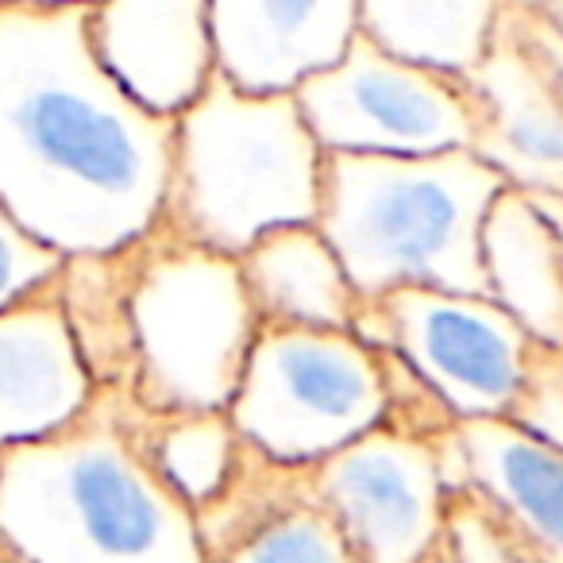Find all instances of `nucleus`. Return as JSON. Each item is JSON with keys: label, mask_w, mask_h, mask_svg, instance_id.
Returning <instances> with one entry per match:
<instances>
[{"label": "nucleus", "mask_w": 563, "mask_h": 563, "mask_svg": "<svg viewBox=\"0 0 563 563\" xmlns=\"http://www.w3.org/2000/svg\"><path fill=\"white\" fill-rule=\"evenodd\" d=\"M174 117L104 66L93 4L0 0V201L63 255L112 251L163 217Z\"/></svg>", "instance_id": "f257e3e1"}, {"label": "nucleus", "mask_w": 563, "mask_h": 563, "mask_svg": "<svg viewBox=\"0 0 563 563\" xmlns=\"http://www.w3.org/2000/svg\"><path fill=\"white\" fill-rule=\"evenodd\" d=\"M0 544L24 563H205L197 514L140 444L132 390H97L66 429L0 448Z\"/></svg>", "instance_id": "f03ea898"}, {"label": "nucleus", "mask_w": 563, "mask_h": 563, "mask_svg": "<svg viewBox=\"0 0 563 563\" xmlns=\"http://www.w3.org/2000/svg\"><path fill=\"white\" fill-rule=\"evenodd\" d=\"M501 189L475 151H324L317 228L363 301L406 286L486 294L483 220Z\"/></svg>", "instance_id": "7ed1b4c3"}, {"label": "nucleus", "mask_w": 563, "mask_h": 563, "mask_svg": "<svg viewBox=\"0 0 563 563\" xmlns=\"http://www.w3.org/2000/svg\"><path fill=\"white\" fill-rule=\"evenodd\" d=\"M324 147L294 93H251L212 70L174 117V163L158 224L240 255L263 232L317 220Z\"/></svg>", "instance_id": "20e7f679"}, {"label": "nucleus", "mask_w": 563, "mask_h": 563, "mask_svg": "<svg viewBox=\"0 0 563 563\" xmlns=\"http://www.w3.org/2000/svg\"><path fill=\"white\" fill-rule=\"evenodd\" d=\"M263 329L235 255L155 224L140 240L132 398L147 413L228 409Z\"/></svg>", "instance_id": "39448f33"}, {"label": "nucleus", "mask_w": 563, "mask_h": 563, "mask_svg": "<svg viewBox=\"0 0 563 563\" xmlns=\"http://www.w3.org/2000/svg\"><path fill=\"white\" fill-rule=\"evenodd\" d=\"M228 413L258 452L306 467L383 424V367L355 332L263 324Z\"/></svg>", "instance_id": "423d86ee"}, {"label": "nucleus", "mask_w": 563, "mask_h": 563, "mask_svg": "<svg viewBox=\"0 0 563 563\" xmlns=\"http://www.w3.org/2000/svg\"><path fill=\"white\" fill-rule=\"evenodd\" d=\"M294 97L324 151H471L483 128V101L467 74L394 55L363 32L340 63L301 81Z\"/></svg>", "instance_id": "0eeeda50"}, {"label": "nucleus", "mask_w": 563, "mask_h": 563, "mask_svg": "<svg viewBox=\"0 0 563 563\" xmlns=\"http://www.w3.org/2000/svg\"><path fill=\"white\" fill-rule=\"evenodd\" d=\"M355 336L394 347L455 409V417H506L537 336L486 294L406 286L363 301Z\"/></svg>", "instance_id": "6e6552de"}, {"label": "nucleus", "mask_w": 563, "mask_h": 563, "mask_svg": "<svg viewBox=\"0 0 563 563\" xmlns=\"http://www.w3.org/2000/svg\"><path fill=\"white\" fill-rule=\"evenodd\" d=\"M467 81L483 101L475 155L532 194H563V24L540 0H501Z\"/></svg>", "instance_id": "1a4fd4ad"}, {"label": "nucleus", "mask_w": 563, "mask_h": 563, "mask_svg": "<svg viewBox=\"0 0 563 563\" xmlns=\"http://www.w3.org/2000/svg\"><path fill=\"white\" fill-rule=\"evenodd\" d=\"M306 486L363 563H421L440 544L448 478L432 440L378 424L306 463Z\"/></svg>", "instance_id": "9d476101"}, {"label": "nucleus", "mask_w": 563, "mask_h": 563, "mask_svg": "<svg viewBox=\"0 0 563 563\" xmlns=\"http://www.w3.org/2000/svg\"><path fill=\"white\" fill-rule=\"evenodd\" d=\"M212 66L251 93H294L344 58L360 0H209Z\"/></svg>", "instance_id": "9b49d317"}, {"label": "nucleus", "mask_w": 563, "mask_h": 563, "mask_svg": "<svg viewBox=\"0 0 563 563\" xmlns=\"http://www.w3.org/2000/svg\"><path fill=\"white\" fill-rule=\"evenodd\" d=\"M93 394L55 278L0 309V448L66 429Z\"/></svg>", "instance_id": "f8f14e48"}, {"label": "nucleus", "mask_w": 563, "mask_h": 563, "mask_svg": "<svg viewBox=\"0 0 563 563\" xmlns=\"http://www.w3.org/2000/svg\"><path fill=\"white\" fill-rule=\"evenodd\" d=\"M93 43L143 104L178 117L212 78L209 0H97Z\"/></svg>", "instance_id": "ddd939ff"}, {"label": "nucleus", "mask_w": 563, "mask_h": 563, "mask_svg": "<svg viewBox=\"0 0 563 563\" xmlns=\"http://www.w3.org/2000/svg\"><path fill=\"white\" fill-rule=\"evenodd\" d=\"M448 486L490 494L537 544L544 563H563V448L532 437L509 417H463L440 444Z\"/></svg>", "instance_id": "4468645a"}, {"label": "nucleus", "mask_w": 563, "mask_h": 563, "mask_svg": "<svg viewBox=\"0 0 563 563\" xmlns=\"http://www.w3.org/2000/svg\"><path fill=\"white\" fill-rule=\"evenodd\" d=\"M235 263L263 324L355 332L363 298L317 220L271 228Z\"/></svg>", "instance_id": "2eb2a0df"}, {"label": "nucleus", "mask_w": 563, "mask_h": 563, "mask_svg": "<svg viewBox=\"0 0 563 563\" xmlns=\"http://www.w3.org/2000/svg\"><path fill=\"white\" fill-rule=\"evenodd\" d=\"M486 298L529 336L563 344V243L529 189L506 186L483 220Z\"/></svg>", "instance_id": "dca6fc26"}, {"label": "nucleus", "mask_w": 563, "mask_h": 563, "mask_svg": "<svg viewBox=\"0 0 563 563\" xmlns=\"http://www.w3.org/2000/svg\"><path fill=\"white\" fill-rule=\"evenodd\" d=\"M140 240L112 251L66 255L55 274L66 324L97 390H132Z\"/></svg>", "instance_id": "f3484780"}, {"label": "nucleus", "mask_w": 563, "mask_h": 563, "mask_svg": "<svg viewBox=\"0 0 563 563\" xmlns=\"http://www.w3.org/2000/svg\"><path fill=\"white\" fill-rule=\"evenodd\" d=\"M501 0H360V32L413 63L471 70Z\"/></svg>", "instance_id": "a211bd4d"}, {"label": "nucleus", "mask_w": 563, "mask_h": 563, "mask_svg": "<svg viewBox=\"0 0 563 563\" xmlns=\"http://www.w3.org/2000/svg\"><path fill=\"white\" fill-rule=\"evenodd\" d=\"M135 432L174 494L189 509H201L228 486L240 467L243 432L228 409H194V413H147L135 401Z\"/></svg>", "instance_id": "6ab92c4d"}, {"label": "nucleus", "mask_w": 563, "mask_h": 563, "mask_svg": "<svg viewBox=\"0 0 563 563\" xmlns=\"http://www.w3.org/2000/svg\"><path fill=\"white\" fill-rule=\"evenodd\" d=\"M209 563H363L360 552L347 544L344 529L332 514L309 494L306 467L301 486L263 514L247 532L220 548Z\"/></svg>", "instance_id": "aec40b11"}, {"label": "nucleus", "mask_w": 563, "mask_h": 563, "mask_svg": "<svg viewBox=\"0 0 563 563\" xmlns=\"http://www.w3.org/2000/svg\"><path fill=\"white\" fill-rule=\"evenodd\" d=\"M440 552L448 563H544L529 532L478 486H448Z\"/></svg>", "instance_id": "412c9836"}, {"label": "nucleus", "mask_w": 563, "mask_h": 563, "mask_svg": "<svg viewBox=\"0 0 563 563\" xmlns=\"http://www.w3.org/2000/svg\"><path fill=\"white\" fill-rule=\"evenodd\" d=\"M378 367H383V390H386V429H398L406 437H421L432 444H444L455 432L460 417L455 409L409 367V360L394 347H375Z\"/></svg>", "instance_id": "4be33fe9"}, {"label": "nucleus", "mask_w": 563, "mask_h": 563, "mask_svg": "<svg viewBox=\"0 0 563 563\" xmlns=\"http://www.w3.org/2000/svg\"><path fill=\"white\" fill-rule=\"evenodd\" d=\"M506 417L532 437L563 448V344L532 340L521 386Z\"/></svg>", "instance_id": "5701e85b"}, {"label": "nucleus", "mask_w": 563, "mask_h": 563, "mask_svg": "<svg viewBox=\"0 0 563 563\" xmlns=\"http://www.w3.org/2000/svg\"><path fill=\"white\" fill-rule=\"evenodd\" d=\"M63 251L32 235L0 201V309L47 286L63 266Z\"/></svg>", "instance_id": "b1692460"}, {"label": "nucleus", "mask_w": 563, "mask_h": 563, "mask_svg": "<svg viewBox=\"0 0 563 563\" xmlns=\"http://www.w3.org/2000/svg\"><path fill=\"white\" fill-rule=\"evenodd\" d=\"M532 201L540 205V212H544L548 224H552V232L560 235V243H563V194H532Z\"/></svg>", "instance_id": "393cba45"}, {"label": "nucleus", "mask_w": 563, "mask_h": 563, "mask_svg": "<svg viewBox=\"0 0 563 563\" xmlns=\"http://www.w3.org/2000/svg\"><path fill=\"white\" fill-rule=\"evenodd\" d=\"M540 4H544V9L552 12V16H555V20H560V24H563V0H540Z\"/></svg>", "instance_id": "a878e982"}, {"label": "nucleus", "mask_w": 563, "mask_h": 563, "mask_svg": "<svg viewBox=\"0 0 563 563\" xmlns=\"http://www.w3.org/2000/svg\"><path fill=\"white\" fill-rule=\"evenodd\" d=\"M421 563H448V560H444V552H440V544H437V548H432V552H429V555H424V560H421Z\"/></svg>", "instance_id": "bb28decb"}, {"label": "nucleus", "mask_w": 563, "mask_h": 563, "mask_svg": "<svg viewBox=\"0 0 563 563\" xmlns=\"http://www.w3.org/2000/svg\"><path fill=\"white\" fill-rule=\"evenodd\" d=\"M0 563H24V560H20V555H12L9 548L0 544Z\"/></svg>", "instance_id": "cd10ccee"}, {"label": "nucleus", "mask_w": 563, "mask_h": 563, "mask_svg": "<svg viewBox=\"0 0 563 563\" xmlns=\"http://www.w3.org/2000/svg\"><path fill=\"white\" fill-rule=\"evenodd\" d=\"M35 4H70V0H35ZM86 4H97V0H86Z\"/></svg>", "instance_id": "c85d7f7f"}]
</instances>
